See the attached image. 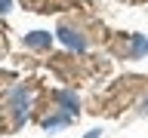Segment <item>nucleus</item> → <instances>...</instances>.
<instances>
[{"label":"nucleus","instance_id":"f257e3e1","mask_svg":"<svg viewBox=\"0 0 148 138\" xmlns=\"http://www.w3.org/2000/svg\"><path fill=\"white\" fill-rule=\"evenodd\" d=\"M145 110H148V101H145Z\"/></svg>","mask_w":148,"mask_h":138}]
</instances>
